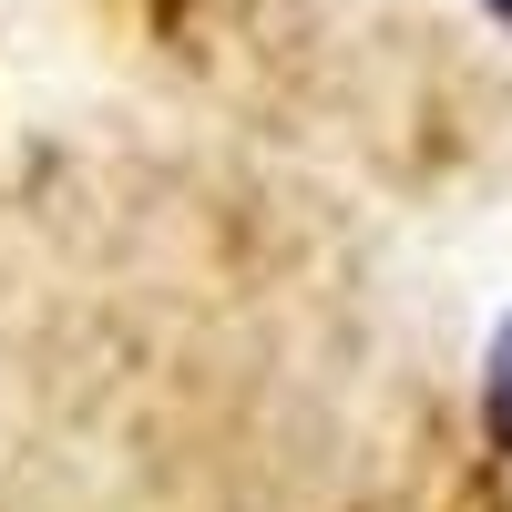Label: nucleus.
Returning <instances> with one entry per match:
<instances>
[{"label": "nucleus", "instance_id": "f257e3e1", "mask_svg": "<svg viewBox=\"0 0 512 512\" xmlns=\"http://www.w3.org/2000/svg\"><path fill=\"white\" fill-rule=\"evenodd\" d=\"M0 512H21V502H0Z\"/></svg>", "mask_w": 512, "mask_h": 512}]
</instances>
